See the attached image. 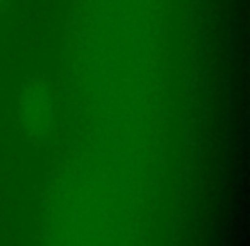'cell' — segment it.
I'll use <instances>...</instances> for the list:
<instances>
[{"mask_svg":"<svg viewBox=\"0 0 250 246\" xmlns=\"http://www.w3.org/2000/svg\"><path fill=\"white\" fill-rule=\"evenodd\" d=\"M7 5H9V0H0V18H2V14L5 12Z\"/></svg>","mask_w":250,"mask_h":246,"instance_id":"obj_2","label":"cell"},{"mask_svg":"<svg viewBox=\"0 0 250 246\" xmlns=\"http://www.w3.org/2000/svg\"><path fill=\"white\" fill-rule=\"evenodd\" d=\"M18 116L22 130L31 139H43L53 129L55 104L52 93L42 82H29L19 93Z\"/></svg>","mask_w":250,"mask_h":246,"instance_id":"obj_1","label":"cell"}]
</instances>
